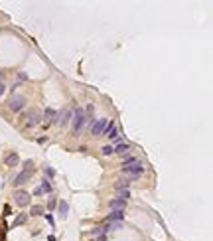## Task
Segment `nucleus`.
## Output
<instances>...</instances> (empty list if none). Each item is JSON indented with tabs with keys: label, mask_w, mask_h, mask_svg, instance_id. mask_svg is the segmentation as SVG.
<instances>
[{
	"label": "nucleus",
	"mask_w": 213,
	"mask_h": 241,
	"mask_svg": "<svg viewBox=\"0 0 213 241\" xmlns=\"http://www.w3.org/2000/svg\"><path fill=\"white\" fill-rule=\"evenodd\" d=\"M123 174H124V178H126V180L140 178V174H142V162L140 160H134V158H124Z\"/></svg>",
	"instance_id": "obj_1"
},
{
	"label": "nucleus",
	"mask_w": 213,
	"mask_h": 241,
	"mask_svg": "<svg viewBox=\"0 0 213 241\" xmlns=\"http://www.w3.org/2000/svg\"><path fill=\"white\" fill-rule=\"evenodd\" d=\"M71 119H73V132L77 134V132H81V128L85 127V123H87L85 113H83L81 109H77L75 113H73V117H71Z\"/></svg>",
	"instance_id": "obj_2"
},
{
	"label": "nucleus",
	"mask_w": 213,
	"mask_h": 241,
	"mask_svg": "<svg viewBox=\"0 0 213 241\" xmlns=\"http://www.w3.org/2000/svg\"><path fill=\"white\" fill-rule=\"evenodd\" d=\"M71 117H73V111H71V109H63L59 115H55V121H53V123H55L57 127L63 128V127H67V123L71 121Z\"/></svg>",
	"instance_id": "obj_3"
},
{
	"label": "nucleus",
	"mask_w": 213,
	"mask_h": 241,
	"mask_svg": "<svg viewBox=\"0 0 213 241\" xmlns=\"http://www.w3.org/2000/svg\"><path fill=\"white\" fill-rule=\"evenodd\" d=\"M8 107H10V111H14V113L22 111L24 107H26V97H22V95H14V97L10 99Z\"/></svg>",
	"instance_id": "obj_4"
},
{
	"label": "nucleus",
	"mask_w": 213,
	"mask_h": 241,
	"mask_svg": "<svg viewBox=\"0 0 213 241\" xmlns=\"http://www.w3.org/2000/svg\"><path fill=\"white\" fill-rule=\"evenodd\" d=\"M14 202L20 208H26V206H30V194L24 190H18V192H14Z\"/></svg>",
	"instance_id": "obj_5"
},
{
	"label": "nucleus",
	"mask_w": 213,
	"mask_h": 241,
	"mask_svg": "<svg viewBox=\"0 0 213 241\" xmlns=\"http://www.w3.org/2000/svg\"><path fill=\"white\" fill-rule=\"evenodd\" d=\"M107 125H109V119H97V121L91 125V134H103Z\"/></svg>",
	"instance_id": "obj_6"
},
{
	"label": "nucleus",
	"mask_w": 213,
	"mask_h": 241,
	"mask_svg": "<svg viewBox=\"0 0 213 241\" xmlns=\"http://www.w3.org/2000/svg\"><path fill=\"white\" fill-rule=\"evenodd\" d=\"M55 111H53V109H46V111H43V115H42V121H43V125H46V127H47V125H52L53 123V121H55Z\"/></svg>",
	"instance_id": "obj_7"
},
{
	"label": "nucleus",
	"mask_w": 213,
	"mask_h": 241,
	"mask_svg": "<svg viewBox=\"0 0 213 241\" xmlns=\"http://www.w3.org/2000/svg\"><path fill=\"white\" fill-rule=\"evenodd\" d=\"M40 123H42V115H40L36 109H34V111H30V117H28V127H36V125H40Z\"/></svg>",
	"instance_id": "obj_8"
},
{
	"label": "nucleus",
	"mask_w": 213,
	"mask_h": 241,
	"mask_svg": "<svg viewBox=\"0 0 213 241\" xmlns=\"http://www.w3.org/2000/svg\"><path fill=\"white\" fill-rule=\"evenodd\" d=\"M124 206H126V202H124V200H118V198H114L113 202L109 203V208L113 209V212H124Z\"/></svg>",
	"instance_id": "obj_9"
},
{
	"label": "nucleus",
	"mask_w": 213,
	"mask_h": 241,
	"mask_svg": "<svg viewBox=\"0 0 213 241\" xmlns=\"http://www.w3.org/2000/svg\"><path fill=\"white\" fill-rule=\"evenodd\" d=\"M103 132H105V137H109V138H117L118 137V131H117V127H114V123H109Z\"/></svg>",
	"instance_id": "obj_10"
},
{
	"label": "nucleus",
	"mask_w": 213,
	"mask_h": 241,
	"mask_svg": "<svg viewBox=\"0 0 213 241\" xmlns=\"http://www.w3.org/2000/svg\"><path fill=\"white\" fill-rule=\"evenodd\" d=\"M28 180H30V172H20L14 178V186H22V184H26Z\"/></svg>",
	"instance_id": "obj_11"
},
{
	"label": "nucleus",
	"mask_w": 213,
	"mask_h": 241,
	"mask_svg": "<svg viewBox=\"0 0 213 241\" xmlns=\"http://www.w3.org/2000/svg\"><path fill=\"white\" fill-rule=\"evenodd\" d=\"M6 166H10V168H12V166H18V162H20V158H18V154H16V152H10L8 156H6Z\"/></svg>",
	"instance_id": "obj_12"
},
{
	"label": "nucleus",
	"mask_w": 213,
	"mask_h": 241,
	"mask_svg": "<svg viewBox=\"0 0 213 241\" xmlns=\"http://www.w3.org/2000/svg\"><path fill=\"white\" fill-rule=\"evenodd\" d=\"M57 212L61 213V218H65V215H67V212H69V203H67L65 200H61V202L57 203Z\"/></svg>",
	"instance_id": "obj_13"
},
{
	"label": "nucleus",
	"mask_w": 213,
	"mask_h": 241,
	"mask_svg": "<svg viewBox=\"0 0 213 241\" xmlns=\"http://www.w3.org/2000/svg\"><path fill=\"white\" fill-rule=\"evenodd\" d=\"M107 231H109V225H99V227H95V229H91L93 237H101V235H105Z\"/></svg>",
	"instance_id": "obj_14"
},
{
	"label": "nucleus",
	"mask_w": 213,
	"mask_h": 241,
	"mask_svg": "<svg viewBox=\"0 0 213 241\" xmlns=\"http://www.w3.org/2000/svg\"><path fill=\"white\" fill-rule=\"evenodd\" d=\"M124 218V212H113L109 215V223H114V221H123Z\"/></svg>",
	"instance_id": "obj_15"
},
{
	"label": "nucleus",
	"mask_w": 213,
	"mask_h": 241,
	"mask_svg": "<svg viewBox=\"0 0 213 241\" xmlns=\"http://www.w3.org/2000/svg\"><path fill=\"white\" fill-rule=\"evenodd\" d=\"M128 150H130V146H128V144H118L117 148H113V152H117V154H120V156H124V154H128Z\"/></svg>",
	"instance_id": "obj_16"
},
{
	"label": "nucleus",
	"mask_w": 213,
	"mask_h": 241,
	"mask_svg": "<svg viewBox=\"0 0 213 241\" xmlns=\"http://www.w3.org/2000/svg\"><path fill=\"white\" fill-rule=\"evenodd\" d=\"M42 213H43L42 206H32V208H30V215H42Z\"/></svg>",
	"instance_id": "obj_17"
},
{
	"label": "nucleus",
	"mask_w": 213,
	"mask_h": 241,
	"mask_svg": "<svg viewBox=\"0 0 213 241\" xmlns=\"http://www.w3.org/2000/svg\"><path fill=\"white\" fill-rule=\"evenodd\" d=\"M40 190L49 194V192H52V184H49V180H46V178H43V180H42V188H40Z\"/></svg>",
	"instance_id": "obj_18"
},
{
	"label": "nucleus",
	"mask_w": 213,
	"mask_h": 241,
	"mask_svg": "<svg viewBox=\"0 0 213 241\" xmlns=\"http://www.w3.org/2000/svg\"><path fill=\"white\" fill-rule=\"evenodd\" d=\"M130 196V192H128V188H124V190H118V194H117V198L118 200H124L126 202V198Z\"/></svg>",
	"instance_id": "obj_19"
},
{
	"label": "nucleus",
	"mask_w": 213,
	"mask_h": 241,
	"mask_svg": "<svg viewBox=\"0 0 213 241\" xmlns=\"http://www.w3.org/2000/svg\"><path fill=\"white\" fill-rule=\"evenodd\" d=\"M26 218H28V215H26V213H20L18 218L14 219V225H12V227H18V225H22V223L26 221Z\"/></svg>",
	"instance_id": "obj_20"
},
{
	"label": "nucleus",
	"mask_w": 213,
	"mask_h": 241,
	"mask_svg": "<svg viewBox=\"0 0 213 241\" xmlns=\"http://www.w3.org/2000/svg\"><path fill=\"white\" fill-rule=\"evenodd\" d=\"M128 184H130V182L124 178V180H120V182H117L114 186H117V190H124V188H128Z\"/></svg>",
	"instance_id": "obj_21"
},
{
	"label": "nucleus",
	"mask_w": 213,
	"mask_h": 241,
	"mask_svg": "<svg viewBox=\"0 0 213 241\" xmlns=\"http://www.w3.org/2000/svg\"><path fill=\"white\" fill-rule=\"evenodd\" d=\"M43 174H46L47 178H53V176H55V170H53L52 166H46V168H43Z\"/></svg>",
	"instance_id": "obj_22"
},
{
	"label": "nucleus",
	"mask_w": 213,
	"mask_h": 241,
	"mask_svg": "<svg viewBox=\"0 0 213 241\" xmlns=\"http://www.w3.org/2000/svg\"><path fill=\"white\" fill-rule=\"evenodd\" d=\"M101 152H103L105 156H111V154H113V146H111V144H107V146L101 148Z\"/></svg>",
	"instance_id": "obj_23"
},
{
	"label": "nucleus",
	"mask_w": 213,
	"mask_h": 241,
	"mask_svg": "<svg viewBox=\"0 0 213 241\" xmlns=\"http://www.w3.org/2000/svg\"><path fill=\"white\" fill-rule=\"evenodd\" d=\"M32 166H34L32 160H26L24 162V172H32Z\"/></svg>",
	"instance_id": "obj_24"
},
{
	"label": "nucleus",
	"mask_w": 213,
	"mask_h": 241,
	"mask_svg": "<svg viewBox=\"0 0 213 241\" xmlns=\"http://www.w3.org/2000/svg\"><path fill=\"white\" fill-rule=\"evenodd\" d=\"M55 206H57L55 198H49V202H47V208H49V209H53V208H55Z\"/></svg>",
	"instance_id": "obj_25"
},
{
	"label": "nucleus",
	"mask_w": 213,
	"mask_h": 241,
	"mask_svg": "<svg viewBox=\"0 0 213 241\" xmlns=\"http://www.w3.org/2000/svg\"><path fill=\"white\" fill-rule=\"evenodd\" d=\"M26 79H28V75H26L24 71H20L18 73V83H22V81H26Z\"/></svg>",
	"instance_id": "obj_26"
},
{
	"label": "nucleus",
	"mask_w": 213,
	"mask_h": 241,
	"mask_svg": "<svg viewBox=\"0 0 213 241\" xmlns=\"http://www.w3.org/2000/svg\"><path fill=\"white\" fill-rule=\"evenodd\" d=\"M46 219H47V221H49V223H52V225H53V218H52V215H49V213H46Z\"/></svg>",
	"instance_id": "obj_27"
},
{
	"label": "nucleus",
	"mask_w": 213,
	"mask_h": 241,
	"mask_svg": "<svg viewBox=\"0 0 213 241\" xmlns=\"http://www.w3.org/2000/svg\"><path fill=\"white\" fill-rule=\"evenodd\" d=\"M2 93H4V85L0 83V97H2Z\"/></svg>",
	"instance_id": "obj_28"
}]
</instances>
